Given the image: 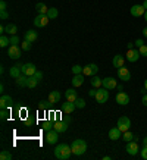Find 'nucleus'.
<instances>
[{
    "label": "nucleus",
    "mask_w": 147,
    "mask_h": 160,
    "mask_svg": "<svg viewBox=\"0 0 147 160\" xmlns=\"http://www.w3.org/2000/svg\"><path fill=\"white\" fill-rule=\"evenodd\" d=\"M71 154H72V150H71V147H69L68 144H58V146H56V150H54L56 159L66 160L71 157Z\"/></svg>",
    "instance_id": "nucleus-1"
},
{
    "label": "nucleus",
    "mask_w": 147,
    "mask_h": 160,
    "mask_svg": "<svg viewBox=\"0 0 147 160\" xmlns=\"http://www.w3.org/2000/svg\"><path fill=\"white\" fill-rule=\"evenodd\" d=\"M71 150H72V154L75 156H81L87 151V142L84 140H75L71 146Z\"/></svg>",
    "instance_id": "nucleus-2"
},
{
    "label": "nucleus",
    "mask_w": 147,
    "mask_h": 160,
    "mask_svg": "<svg viewBox=\"0 0 147 160\" xmlns=\"http://www.w3.org/2000/svg\"><path fill=\"white\" fill-rule=\"evenodd\" d=\"M96 102L103 104V103H106L109 100V90L108 88H97V94H96Z\"/></svg>",
    "instance_id": "nucleus-3"
},
{
    "label": "nucleus",
    "mask_w": 147,
    "mask_h": 160,
    "mask_svg": "<svg viewBox=\"0 0 147 160\" xmlns=\"http://www.w3.org/2000/svg\"><path fill=\"white\" fill-rule=\"evenodd\" d=\"M118 128L121 129V132H125V131H128L129 128H131V121H129V118H127V116H122V118H119L118 119Z\"/></svg>",
    "instance_id": "nucleus-4"
},
{
    "label": "nucleus",
    "mask_w": 147,
    "mask_h": 160,
    "mask_svg": "<svg viewBox=\"0 0 147 160\" xmlns=\"http://www.w3.org/2000/svg\"><path fill=\"white\" fill-rule=\"evenodd\" d=\"M49 16L47 15H43V13H38L37 16L34 18V25L35 27H46L49 24Z\"/></svg>",
    "instance_id": "nucleus-5"
},
{
    "label": "nucleus",
    "mask_w": 147,
    "mask_h": 160,
    "mask_svg": "<svg viewBox=\"0 0 147 160\" xmlns=\"http://www.w3.org/2000/svg\"><path fill=\"white\" fill-rule=\"evenodd\" d=\"M129 12H131V15L134 18H140V16H143V15L146 13V9H144L143 5H134L131 9H129Z\"/></svg>",
    "instance_id": "nucleus-6"
},
{
    "label": "nucleus",
    "mask_w": 147,
    "mask_h": 160,
    "mask_svg": "<svg viewBox=\"0 0 147 160\" xmlns=\"http://www.w3.org/2000/svg\"><path fill=\"white\" fill-rule=\"evenodd\" d=\"M12 106H13V100H12V97L3 94V96L0 97V109H10Z\"/></svg>",
    "instance_id": "nucleus-7"
},
{
    "label": "nucleus",
    "mask_w": 147,
    "mask_h": 160,
    "mask_svg": "<svg viewBox=\"0 0 147 160\" xmlns=\"http://www.w3.org/2000/svg\"><path fill=\"white\" fill-rule=\"evenodd\" d=\"M99 72V68L96 63H90L87 66H84L83 68V73L84 75H87V77H91V75H96Z\"/></svg>",
    "instance_id": "nucleus-8"
},
{
    "label": "nucleus",
    "mask_w": 147,
    "mask_h": 160,
    "mask_svg": "<svg viewBox=\"0 0 147 160\" xmlns=\"http://www.w3.org/2000/svg\"><path fill=\"white\" fill-rule=\"evenodd\" d=\"M116 103L118 104H121V106H127L128 103H129V96H128L127 92H124V91H119L116 94Z\"/></svg>",
    "instance_id": "nucleus-9"
},
{
    "label": "nucleus",
    "mask_w": 147,
    "mask_h": 160,
    "mask_svg": "<svg viewBox=\"0 0 147 160\" xmlns=\"http://www.w3.org/2000/svg\"><path fill=\"white\" fill-rule=\"evenodd\" d=\"M140 52H138L137 49H129L127 52V60L128 62H131V63H134V62H137L138 59H140Z\"/></svg>",
    "instance_id": "nucleus-10"
},
{
    "label": "nucleus",
    "mask_w": 147,
    "mask_h": 160,
    "mask_svg": "<svg viewBox=\"0 0 147 160\" xmlns=\"http://www.w3.org/2000/svg\"><path fill=\"white\" fill-rule=\"evenodd\" d=\"M21 69H22V73L27 75V77H33V75L37 72V69H35V66L33 63H25V65H22Z\"/></svg>",
    "instance_id": "nucleus-11"
},
{
    "label": "nucleus",
    "mask_w": 147,
    "mask_h": 160,
    "mask_svg": "<svg viewBox=\"0 0 147 160\" xmlns=\"http://www.w3.org/2000/svg\"><path fill=\"white\" fill-rule=\"evenodd\" d=\"M118 77H119V79L121 81H124V82H128L129 79H131V73H129V71H128L127 68H119L118 69Z\"/></svg>",
    "instance_id": "nucleus-12"
},
{
    "label": "nucleus",
    "mask_w": 147,
    "mask_h": 160,
    "mask_svg": "<svg viewBox=\"0 0 147 160\" xmlns=\"http://www.w3.org/2000/svg\"><path fill=\"white\" fill-rule=\"evenodd\" d=\"M58 134L59 132L56 131V129L47 131V134H46V141H47L49 144H56V141H58Z\"/></svg>",
    "instance_id": "nucleus-13"
},
{
    "label": "nucleus",
    "mask_w": 147,
    "mask_h": 160,
    "mask_svg": "<svg viewBox=\"0 0 147 160\" xmlns=\"http://www.w3.org/2000/svg\"><path fill=\"white\" fill-rule=\"evenodd\" d=\"M8 54H9L10 59H19L21 58V49L18 47V46H10L9 50H8Z\"/></svg>",
    "instance_id": "nucleus-14"
},
{
    "label": "nucleus",
    "mask_w": 147,
    "mask_h": 160,
    "mask_svg": "<svg viewBox=\"0 0 147 160\" xmlns=\"http://www.w3.org/2000/svg\"><path fill=\"white\" fill-rule=\"evenodd\" d=\"M127 153L131 156H135L138 153V144L135 141H128L127 144Z\"/></svg>",
    "instance_id": "nucleus-15"
},
{
    "label": "nucleus",
    "mask_w": 147,
    "mask_h": 160,
    "mask_svg": "<svg viewBox=\"0 0 147 160\" xmlns=\"http://www.w3.org/2000/svg\"><path fill=\"white\" fill-rule=\"evenodd\" d=\"M116 85L118 84H116V81H115V78L108 77V78H104V79H103V87L108 88V90H115Z\"/></svg>",
    "instance_id": "nucleus-16"
},
{
    "label": "nucleus",
    "mask_w": 147,
    "mask_h": 160,
    "mask_svg": "<svg viewBox=\"0 0 147 160\" xmlns=\"http://www.w3.org/2000/svg\"><path fill=\"white\" fill-rule=\"evenodd\" d=\"M53 129H56L58 132H65L68 129V122L65 121H56L53 123Z\"/></svg>",
    "instance_id": "nucleus-17"
},
{
    "label": "nucleus",
    "mask_w": 147,
    "mask_h": 160,
    "mask_svg": "<svg viewBox=\"0 0 147 160\" xmlns=\"http://www.w3.org/2000/svg\"><path fill=\"white\" fill-rule=\"evenodd\" d=\"M22 66H21L19 63H18V65H16V66H12V68L9 69V75L12 78H15V79H16V78H19L21 77V73H22Z\"/></svg>",
    "instance_id": "nucleus-18"
},
{
    "label": "nucleus",
    "mask_w": 147,
    "mask_h": 160,
    "mask_svg": "<svg viewBox=\"0 0 147 160\" xmlns=\"http://www.w3.org/2000/svg\"><path fill=\"white\" fill-rule=\"evenodd\" d=\"M15 82H16V85L18 87H28V82H29V77H27V75H21L19 78H16L15 79Z\"/></svg>",
    "instance_id": "nucleus-19"
},
{
    "label": "nucleus",
    "mask_w": 147,
    "mask_h": 160,
    "mask_svg": "<svg viewBox=\"0 0 147 160\" xmlns=\"http://www.w3.org/2000/svg\"><path fill=\"white\" fill-rule=\"evenodd\" d=\"M65 97H66L68 102L75 103V100L78 98V94H77V91H75L74 88H69V90H66V92H65Z\"/></svg>",
    "instance_id": "nucleus-20"
},
{
    "label": "nucleus",
    "mask_w": 147,
    "mask_h": 160,
    "mask_svg": "<svg viewBox=\"0 0 147 160\" xmlns=\"http://www.w3.org/2000/svg\"><path fill=\"white\" fill-rule=\"evenodd\" d=\"M124 63H125V58L124 56H121V54H116L115 58H113V60H112V65L115 66V68H122L124 66Z\"/></svg>",
    "instance_id": "nucleus-21"
},
{
    "label": "nucleus",
    "mask_w": 147,
    "mask_h": 160,
    "mask_svg": "<svg viewBox=\"0 0 147 160\" xmlns=\"http://www.w3.org/2000/svg\"><path fill=\"white\" fill-rule=\"evenodd\" d=\"M121 135H122V132H121V129L119 128H112L110 131H109V138L112 141H116V140H119L121 138Z\"/></svg>",
    "instance_id": "nucleus-22"
},
{
    "label": "nucleus",
    "mask_w": 147,
    "mask_h": 160,
    "mask_svg": "<svg viewBox=\"0 0 147 160\" xmlns=\"http://www.w3.org/2000/svg\"><path fill=\"white\" fill-rule=\"evenodd\" d=\"M75 109H77L75 103L68 102V100H66V103H63V106H62V112H63V113H68V115L69 113H72Z\"/></svg>",
    "instance_id": "nucleus-23"
},
{
    "label": "nucleus",
    "mask_w": 147,
    "mask_h": 160,
    "mask_svg": "<svg viewBox=\"0 0 147 160\" xmlns=\"http://www.w3.org/2000/svg\"><path fill=\"white\" fill-rule=\"evenodd\" d=\"M83 84H84V73L74 75V78H72V85L74 87H81Z\"/></svg>",
    "instance_id": "nucleus-24"
},
{
    "label": "nucleus",
    "mask_w": 147,
    "mask_h": 160,
    "mask_svg": "<svg viewBox=\"0 0 147 160\" xmlns=\"http://www.w3.org/2000/svg\"><path fill=\"white\" fill-rule=\"evenodd\" d=\"M24 37H25V40H27V41H29V43H33V41H35V40H37L38 34H37L35 31H33V29H29V31H27V32H25Z\"/></svg>",
    "instance_id": "nucleus-25"
},
{
    "label": "nucleus",
    "mask_w": 147,
    "mask_h": 160,
    "mask_svg": "<svg viewBox=\"0 0 147 160\" xmlns=\"http://www.w3.org/2000/svg\"><path fill=\"white\" fill-rule=\"evenodd\" d=\"M52 104H54V103H58L59 100H60V92L59 91H52L49 94V98H47Z\"/></svg>",
    "instance_id": "nucleus-26"
},
{
    "label": "nucleus",
    "mask_w": 147,
    "mask_h": 160,
    "mask_svg": "<svg viewBox=\"0 0 147 160\" xmlns=\"http://www.w3.org/2000/svg\"><path fill=\"white\" fill-rule=\"evenodd\" d=\"M6 32L9 35H16V32H18V27L15 24H8L6 25Z\"/></svg>",
    "instance_id": "nucleus-27"
},
{
    "label": "nucleus",
    "mask_w": 147,
    "mask_h": 160,
    "mask_svg": "<svg viewBox=\"0 0 147 160\" xmlns=\"http://www.w3.org/2000/svg\"><path fill=\"white\" fill-rule=\"evenodd\" d=\"M35 9H37V12H40V13H43V15H46L49 12V8L44 5V3H37V5H35Z\"/></svg>",
    "instance_id": "nucleus-28"
},
{
    "label": "nucleus",
    "mask_w": 147,
    "mask_h": 160,
    "mask_svg": "<svg viewBox=\"0 0 147 160\" xmlns=\"http://www.w3.org/2000/svg\"><path fill=\"white\" fill-rule=\"evenodd\" d=\"M91 85H93L94 88H100L103 85V79H100L99 77H94L93 79H91Z\"/></svg>",
    "instance_id": "nucleus-29"
},
{
    "label": "nucleus",
    "mask_w": 147,
    "mask_h": 160,
    "mask_svg": "<svg viewBox=\"0 0 147 160\" xmlns=\"http://www.w3.org/2000/svg\"><path fill=\"white\" fill-rule=\"evenodd\" d=\"M58 9H56V8H52V9H49V12H47V16H49V19H56V18H58Z\"/></svg>",
    "instance_id": "nucleus-30"
},
{
    "label": "nucleus",
    "mask_w": 147,
    "mask_h": 160,
    "mask_svg": "<svg viewBox=\"0 0 147 160\" xmlns=\"http://www.w3.org/2000/svg\"><path fill=\"white\" fill-rule=\"evenodd\" d=\"M38 79L37 78H34V77H29V82H28V88H35L37 85H38Z\"/></svg>",
    "instance_id": "nucleus-31"
},
{
    "label": "nucleus",
    "mask_w": 147,
    "mask_h": 160,
    "mask_svg": "<svg viewBox=\"0 0 147 160\" xmlns=\"http://www.w3.org/2000/svg\"><path fill=\"white\" fill-rule=\"evenodd\" d=\"M9 44H10V41L6 35H2V37H0V47H8Z\"/></svg>",
    "instance_id": "nucleus-32"
},
{
    "label": "nucleus",
    "mask_w": 147,
    "mask_h": 160,
    "mask_svg": "<svg viewBox=\"0 0 147 160\" xmlns=\"http://www.w3.org/2000/svg\"><path fill=\"white\" fill-rule=\"evenodd\" d=\"M75 106H77V109H84L85 107V100L81 97H78L77 100H75Z\"/></svg>",
    "instance_id": "nucleus-33"
},
{
    "label": "nucleus",
    "mask_w": 147,
    "mask_h": 160,
    "mask_svg": "<svg viewBox=\"0 0 147 160\" xmlns=\"http://www.w3.org/2000/svg\"><path fill=\"white\" fill-rule=\"evenodd\" d=\"M9 118V109H2V112H0V119L2 121H6Z\"/></svg>",
    "instance_id": "nucleus-34"
},
{
    "label": "nucleus",
    "mask_w": 147,
    "mask_h": 160,
    "mask_svg": "<svg viewBox=\"0 0 147 160\" xmlns=\"http://www.w3.org/2000/svg\"><path fill=\"white\" fill-rule=\"evenodd\" d=\"M122 137H124V140H125V141H132L135 135H134L132 132H129V131H125V132H124V135H122Z\"/></svg>",
    "instance_id": "nucleus-35"
},
{
    "label": "nucleus",
    "mask_w": 147,
    "mask_h": 160,
    "mask_svg": "<svg viewBox=\"0 0 147 160\" xmlns=\"http://www.w3.org/2000/svg\"><path fill=\"white\" fill-rule=\"evenodd\" d=\"M10 159H12V154L9 151H2L0 153V160H10Z\"/></svg>",
    "instance_id": "nucleus-36"
},
{
    "label": "nucleus",
    "mask_w": 147,
    "mask_h": 160,
    "mask_svg": "<svg viewBox=\"0 0 147 160\" xmlns=\"http://www.w3.org/2000/svg\"><path fill=\"white\" fill-rule=\"evenodd\" d=\"M71 71H72L74 75H78V73H83V68H81L79 65H74Z\"/></svg>",
    "instance_id": "nucleus-37"
},
{
    "label": "nucleus",
    "mask_w": 147,
    "mask_h": 160,
    "mask_svg": "<svg viewBox=\"0 0 147 160\" xmlns=\"http://www.w3.org/2000/svg\"><path fill=\"white\" fill-rule=\"evenodd\" d=\"M9 41H10V46H18L19 37H18V35H12V37H9Z\"/></svg>",
    "instance_id": "nucleus-38"
},
{
    "label": "nucleus",
    "mask_w": 147,
    "mask_h": 160,
    "mask_svg": "<svg viewBox=\"0 0 147 160\" xmlns=\"http://www.w3.org/2000/svg\"><path fill=\"white\" fill-rule=\"evenodd\" d=\"M31 46H33V43H29V41H27V40H24V43L21 44L22 50H25V52H28V50L31 49Z\"/></svg>",
    "instance_id": "nucleus-39"
},
{
    "label": "nucleus",
    "mask_w": 147,
    "mask_h": 160,
    "mask_svg": "<svg viewBox=\"0 0 147 160\" xmlns=\"http://www.w3.org/2000/svg\"><path fill=\"white\" fill-rule=\"evenodd\" d=\"M138 52H140V54H141V56L147 58V46H146V44H144V46H141V47H138Z\"/></svg>",
    "instance_id": "nucleus-40"
},
{
    "label": "nucleus",
    "mask_w": 147,
    "mask_h": 160,
    "mask_svg": "<svg viewBox=\"0 0 147 160\" xmlns=\"http://www.w3.org/2000/svg\"><path fill=\"white\" fill-rule=\"evenodd\" d=\"M50 104H52V103H50L49 100H47V102H44V100H43V102H40L38 106H40V109H46V107H49Z\"/></svg>",
    "instance_id": "nucleus-41"
},
{
    "label": "nucleus",
    "mask_w": 147,
    "mask_h": 160,
    "mask_svg": "<svg viewBox=\"0 0 147 160\" xmlns=\"http://www.w3.org/2000/svg\"><path fill=\"white\" fill-rule=\"evenodd\" d=\"M140 154H141V157L144 160H147V146L143 147V150H141V153H140Z\"/></svg>",
    "instance_id": "nucleus-42"
},
{
    "label": "nucleus",
    "mask_w": 147,
    "mask_h": 160,
    "mask_svg": "<svg viewBox=\"0 0 147 160\" xmlns=\"http://www.w3.org/2000/svg\"><path fill=\"white\" fill-rule=\"evenodd\" d=\"M96 94H97V88H94V87L88 91V96H90V97H96Z\"/></svg>",
    "instance_id": "nucleus-43"
},
{
    "label": "nucleus",
    "mask_w": 147,
    "mask_h": 160,
    "mask_svg": "<svg viewBox=\"0 0 147 160\" xmlns=\"http://www.w3.org/2000/svg\"><path fill=\"white\" fill-rule=\"evenodd\" d=\"M50 126H52V123H50V122H43V129L50 131Z\"/></svg>",
    "instance_id": "nucleus-44"
},
{
    "label": "nucleus",
    "mask_w": 147,
    "mask_h": 160,
    "mask_svg": "<svg viewBox=\"0 0 147 160\" xmlns=\"http://www.w3.org/2000/svg\"><path fill=\"white\" fill-rule=\"evenodd\" d=\"M33 77H34V78H37L38 81H41V79H43V73H41V72H38V71H37V72H35L34 75H33Z\"/></svg>",
    "instance_id": "nucleus-45"
},
{
    "label": "nucleus",
    "mask_w": 147,
    "mask_h": 160,
    "mask_svg": "<svg viewBox=\"0 0 147 160\" xmlns=\"http://www.w3.org/2000/svg\"><path fill=\"white\" fill-rule=\"evenodd\" d=\"M134 44H135L137 47H141V46H144V41H143L141 38H137V40H135V43H134Z\"/></svg>",
    "instance_id": "nucleus-46"
},
{
    "label": "nucleus",
    "mask_w": 147,
    "mask_h": 160,
    "mask_svg": "<svg viewBox=\"0 0 147 160\" xmlns=\"http://www.w3.org/2000/svg\"><path fill=\"white\" fill-rule=\"evenodd\" d=\"M0 18H2V19H6V18H8V10H2V13H0Z\"/></svg>",
    "instance_id": "nucleus-47"
},
{
    "label": "nucleus",
    "mask_w": 147,
    "mask_h": 160,
    "mask_svg": "<svg viewBox=\"0 0 147 160\" xmlns=\"http://www.w3.org/2000/svg\"><path fill=\"white\" fill-rule=\"evenodd\" d=\"M0 9L6 10V2H5V0H2V2H0Z\"/></svg>",
    "instance_id": "nucleus-48"
},
{
    "label": "nucleus",
    "mask_w": 147,
    "mask_h": 160,
    "mask_svg": "<svg viewBox=\"0 0 147 160\" xmlns=\"http://www.w3.org/2000/svg\"><path fill=\"white\" fill-rule=\"evenodd\" d=\"M141 102H143V104H144V106H147V94H143Z\"/></svg>",
    "instance_id": "nucleus-49"
},
{
    "label": "nucleus",
    "mask_w": 147,
    "mask_h": 160,
    "mask_svg": "<svg viewBox=\"0 0 147 160\" xmlns=\"http://www.w3.org/2000/svg\"><path fill=\"white\" fill-rule=\"evenodd\" d=\"M143 35H144V37H146V38H147V27H146V28H144V29H143Z\"/></svg>",
    "instance_id": "nucleus-50"
},
{
    "label": "nucleus",
    "mask_w": 147,
    "mask_h": 160,
    "mask_svg": "<svg viewBox=\"0 0 147 160\" xmlns=\"http://www.w3.org/2000/svg\"><path fill=\"white\" fill-rule=\"evenodd\" d=\"M116 88L119 90V91H122V90H124V85H121V84H119V85H116Z\"/></svg>",
    "instance_id": "nucleus-51"
},
{
    "label": "nucleus",
    "mask_w": 147,
    "mask_h": 160,
    "mask_svg": "<svg viewBox=\"0 0 147 160\" xmlns=\"http://www.w3.org/2000/svg\"><path fill=\"white\" fill-rule=\"evenodd\" d=\"M143 146H147V137L144 138V140H143Z\"/></svg>",
    "instance_id": "nucleus-52"
},
{
    "label": "nucleus",
    "mask_w": 147,
    "mask_h": 160,
    "mask_svg": "<svg viewBox=\"0 0 147 160\" xmlns=\"http://www.w3.org/2000/svg\"><path fill=\"white\" fill-rule=\"evenodd\" d=\"M143 6H144V9L147 10V0H144V3H143Z\"/></svg>",
    "instance_id": "nucleus-53"
},
{
    "label": "nucleus",
    "mask_w": 147,
    "mask_h": 160,
    "mask_svg": "<svg viewBox=\"0 0 147 160\" xmlns=\"http://www.w3.org/2000/svg\"><path fill=\"white\" fill-rule=\"evenodd\" d=\"M144 19H146V22H147V10H146V13H144Z\"/></svg>",
    "instance_id": "nucleus-54"
},
{
    "label": "nucleus",
    "mask_w": 147,
    "mask_h": 160,
    "mask_svg": "<svg viewBox=\"0 0 147 160\" xmlns=\"http://www.w3.org/2000/svg\"><path fill=\"white\" fill-rule=\"evenodd\" d=\"M144 88H146V90H147V79H146V81H144Z\"/></svg>",
    "instance_id": "nucleus-55"
}]
</instances>
